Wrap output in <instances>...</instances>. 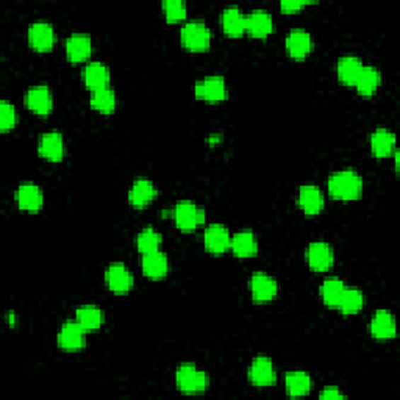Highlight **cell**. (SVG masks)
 Here are the masks:
<instances>
[{"instance_id":"obj_1","label":"cell","mask_w":400,"mask_h":400,"mask_svg":"<svg viewBox=\"0 0 400 400\" xmlns=\"http://www.w3.org/2000/svg\"><path fill=\"white\" fill-rule=\"evenodd\" d=\"M327 188L331 198L339 200H353L361 194L363 182H361V177L357 172L352 169H344L331 173Z\"/></svg>"},{"instance_id":"obj_2","label":"cell","mask_w":400,"mask_h":400,"mask_svg":"<svg viewBox=\"0 0 400 400\" xmlns=\"http://www.w3.org/2000/svg\"><path fill=\"white\" fill-rule=\"evenodd\" d=\"M180 38H182V44L188 50L202 52L210 47L211 32L203 22L191 21L180 30Z\"/></svg>"},{"instance_id":"obj_3","label":"cell","mask_w":400,"mask_h":400,"mask_svg":"<svg viewBox=\"0 0 400 400\" xmlns=\"http://www.w3.org/2000/svg\"><path fill=\"white\" fill-rule=\"evenodd\" d=\"M176 382L185 394H199L208 387V377L194 365H182L176 372Z\"/></svg>"},{"instance_id":"obj_4","label":"cell","mask_w":400,"mask_h":400,"mask_svg":"<svg viewBox=\"0 0 400 400\" xmlns=\"http://www.w3.org/2000/svg\"><path fill=\"white\" fill-rule=\"evenodd\" d=\"M172 216L177 227L183 232H191L205 221V211L195 207L190 200L178 202L173 208Z\"/></svg>"},{"instance_id":"obj_5","label":"cell","mask_w":400,"mask_h":400,"mask_svg":"<svg viewBox=\"0 0 400 400\" xmlns=\"http://www.w3.org/2000/svg\"><path fill=\"white\" fill-rule=\"evenodd\" d=\"M194 93L199 99L216 103L227 97V86H225V80L221 75H210V77H205L202 81L195 83Z\"/></svg>"},{"instance_id":"obj_6","label":"cell","mask_w":400,"mask_h":400,"mask_svg":"<svg viewBox=\"0 0 400 400\" xmlns=\"http://www.w3.org/2000/svg\"><path fill=\"white\" fill-rule=\"evenodd\" d=\"M28 42L35 50L46 52L54 47L55 44V32L49 22H35L28 27Z\"/></svg>"},{"instance_id":"obj_7","label":"cell","mask_w":400,"mask_h":400,"mask_svg":"<svg viewBox=\"0 0 400 400\" xmlns=\"http://www.w3.org/2000/svg\"><path fill=\"white\" fill-rule=\"evenodd\" d=\"M307 260L309 268L318 273H326L333 264V251L331 247L324 243V241H316L308 246L307 251Z\"/></svg>"},{"instance_id":"obj_8","label":"cell","mask_w":400,"mask_h":400,"mask_svg":"<svg viewBox=\"0 0 400 400\" xmlns=\"http://www.w3.org/2000/svg\"><path fill=\"white\" fill-rule=\"evenodd\" d=\"M57 343L63 350H80L85 347V328L77 321L66 322L59 330Z\"/></svg>"},{"instance_id":"obj_9","label":"cell","mask_w":400,"mask_h":400,"mask_svg":"<svg viewBox=\"0 0 400 400\" xmlns=\"http://www.w3.org/2000/svg\"><path fill=\"white\" fill-rule=\"evenodd\" d=\"M105 280L110 290L116 294H125L132 290L133 275L122 263H115L105 273Z\"/></svg>"},{"instance_id":"obj_10","label":"cell","mask_w":400,"mask_h":400,"mask_svg":"<svg viewBox=\"0 0 400 400\" xmlns=\"http://www.w3.org/2000/svg\"><path fill=\"white\" fill-rule=\"evenodd\" d=\"M248 379L255 387H270L275 382V369L270 358L256 357L248 369Z\"/></svg>"},{"instance_id":"obj_11","label":"cell","mask_w":400,"mask_h":400,"mask_svg":"<svg viewBox=\"0 0 400 400\" xmlns=\"http://www.w3.org/2000/svg\"><path fill=\"white\" fill-rule=\"evenodd\" d=\"M251 292L256 304H266L277 296V283L269 275L256 273L251 278Z\"/></svg>"},{"instance_id":"obj_12","label":"cell","mask_w":400,"mask_h":400,"mask_svg":"<svg viewBox=\"0 0 400 400\" xmlns=\"http://www.w3.org/2000/svg\"><path fill=\"white\" fill-rule=\"evenodd\" d=\"M203 243H205L207 251L211 253H222L227 251L232 244V236L229 230L224 225H210L203 233Z\"/></svg>"},{"instance_id":"obj_13","label":"cell","mask_w":400,"mask_h":400,"mask_svg":"<svg viewBox=\"0 0 400 400\" xmlns=\"http://www.w3.org/2000/svg\"><path fill=\"white\" fill-rule=\"evenodd\" d=\"M93 42L89 35L74 33L66 41V55L72 63H80L91 55Z\"/></svg>"},{"instance_id":"obj_14","label":"cell","mask_w":400,"mask_h":400,"mask_svg":"<svg viewBox=\"0 0 400 400\" xmlns=\"http://www.w3.org/2000/svg\"><path fill=\"white\" fill-rule=\"evenodd\" d=\"M25 103L36 115H47L52 110V105H54V99H52L50 89L40 85L28 89L25 94Z\"/></svg>"},{"instance_id":"obj_15","label":"cell","mask_w":400,"mask_h":400,"mask_svg":"<svg viewBox=\"0 0 400 400\" xmlns=\"http://www.w3.org/2000/svg\"><path fill=\"white\" fill-rule=\"evenodd\" d=\"M38 152L49 161H59L64 156V141L58 132L44 133Z\"/></svg>"},{"instance_id":"obj_16","label":"cell","mask_w":400,"mask_h":400,"mask_svg":"<svg viewBox=\"0 0 400 400\" xmlns=\"http://www.w3.org/2000/svg\"><path fill=\"white\" fill-rule=\"evenodd\" d=\"M16 200L21 210L38 211L44 203V194L35 183H22L16 191Z\"/></svg>"},{"instance_id":"obj_17","label":"cell","mask_w":400,"mask_h":400,"mask_svg":"<svg viewBox=\"0 0 400 400\" xmlns=\"http://www.w3.org/2000/svg\"><path fill=\"white\" fill-rule=\"evenodd\" d=\"M312 36L302 28H294L291 30L290 35L286 36V49H288V54L292 58H305L309 54V50H312Z\"/></svg>"},{"instance_id":"obj_18","label":"cell","mask_w":400,"mask_h":400,"mask_svg":"<svg viewBox=\"0 0 400 400\" xmlns=\"http://www.w3.org/2000/svg\"><path fill=\"white\" fill-rule=\"evenodd\" d=\"M273 16L264 10H255L246 16V32L255 38H266L273 33Z\"/></svg>"},{"instance_id":"obj_19","label":"cell","mask_w":400,"mask_h":400,"mask_svg":"<svg viewBox=\"0 0 400 400\" xmlns=\"http://www.w3.org/2000/svg\"><path fill=\"white\" fill-rule=\"evenodd\" d=\"M155 195L156 190L154 183L147 178H138L128 191V202L137 208H144L155 199Z\"/></svg>"},{"instance_id":"obj_20","label":"cell","mask_w":400,"mask_h":400,"mask_svg":"<svg viewBox=\"0 0 400 400\" xmlns=\"http://www.w3.org/2000/svg\"><path fill=\"white\" fill-rule=\"evenodd\" d=\"M297 205L305 211L307 215H318L324 208V195L318 186L305 185L300 188Z\"/></svg>"},{"instance_id":"obj_21","label":"cell","mask_w":400,"mask_h":400,"mask_svg":"<svg viewBox=\"0 0 400 400\" xmlns=\"http://www.w3.org/2000/svg\"><path fill=\"white\" fill-rule=\"evenodd\" d=\"M83 81H85V85L91 89V91L107 88L110 83V69L99 62L89 63L88 66H85V69H83Z\"/></svg>"},{"instance_id":"obj_22","label":"cell","mask_w":400,"mask_h":400,"mask_svg":"<svg viewBox=\"0 0 400 400\" xmlns=\"http://www.w3.org/2000/svg\"><path fill=\"white\" fill-rule=\"evenodd\" d=\"M371 333L377 339H391L396 336V319L387 309H380L371 321Z\"/></svg>"},{"instance_id":"obj_23","label":"cell","mask_w":400,"mask_h":400,"mask_svg":"<svg viewBox=\"0 0 400 400\" xmlns=\"http://www.w3.org/2000/svg\"><path fill=\"white\" fill-rule=\"evenodd\" d=\"M169 263L166 253L155 251L142 255V273L150 278H163L168 274Z\"/></svg>"},{"instance_id":"obj_24","label":"cell","mask_w":400,"mask_h":400,"mask_svg":"<svg viewBox=\"0 0 400 400\" xmlns=\"http://www.w3.org/2000/svg\"><path fill=\"white\" fill-rule=\"evenodd\" d=\"M371 149L375 156H389L396 149V135L387 128H377L371 137Z\"/></svg>"},{"instance_id":"obj_25","label":"cell","mask_w":400,"mask_h":400,"mask_svg":"<svg viewBox=\"0 0 400 400\" xmlns=\"http://www.w3.org/2000/svg\"><path fill=\"white\" fill-rule=\"evenodd\" d=\"M230 247L233 253L239 256V258H248V256H253L258 252V243H256L253 233L248 230L236 233V235L232 238Z\"/></svg>"},{"instance_id":"obj_26","label":"cell","mask_w":400,"mask_h":400,"mask_svg":"<svg viewBox=\"0 0 400 400\" xmlns=\"http://www.w3.org/2000/svg\"><path fill=\"white\" fill-rule=\"evenodd\" d=\"M224 32L230 36H241L246 32V16L238 6H229L221 16Z\"/></svg>"},{"instance_id":"obj_27","label":"cell","mask_w":400,"mask_h":400,"mask_svg":"<svg viewBox=\"0 0 400 400\" xmlns=\"http://www.w3.org/2000/svg\"><path fill=\"white\" fill-rule=\"evenodd\" d=\"M382 83L380 72L372 66H363L360 71L357 81H355V88L361 96H371L377 91V88Z\"/></svg>"},{"instance_id":"obj_28","label":"cell","mask_w":400,"mask_h":400,"mask_svg":"<svg viewBox=\"0 0 400 400\" xmlns=\"http://www.w3.org/2000/svg\"><path fill=\"white\" fill-rule=\"evenodd\" d=\"M75 321L85 328V331H94L101 328L105 321V314L101 308L94 305H83L77 309V313H75Z\"/></svg>"},{"instance_id":"obj_29","label":"cell","mask_w":400,"mask_h":400,"mask_svg":"<svg viewBox=\"0 0 400 400\" xmlns=\"http://www.w3.org/2000/svg\"><path fill=\"white\" fill-rule=\"evenodd\" d=\"M361 67H363V63H361L360 58L353 57V55L343 57L338 62V67H336L338 77L344 83V85L353 86L355 81H357L358 79Z\"/></svg>"},{"instance_id":"obj_30","label":"cell","mask_w":400,"mask_h":400,"mask_svg":"<svg viewBox=\"0 0 400 400\" xmlns=\"http://www.w3.org/2000/svg\"><path fill=\"white\" fill-rule=\"evenodd\" d=\"M286 391L291 397H300L307 396L309 389H312V379L307 372L302 371H292L290 374H286Z\"/></svg>"},{"instance_id":"obj_31","label":"cell","mask_w":400,"mask_h":400,"mask_svg":"<svg viewBox=\"0 0 400 400\" xmlns=\"http://www.w3.org/2000/svg\"><path fill=\"white\" fill-rule=\"evenodd\" d=\"M344 290H345V286L343 280H339V278L336 277H331L322 283L321 296L324 302H326V305L331 308H338V304H339V300H341Z\"/></svg>"},{"instance_id":"obj_32","label":"cell","mask_w":400,"mask_h":400,"mask_svg":"<svg viewBox=\"0 0 400 400\" xmlns=\"http://www.w3.org/2000/svg\"><path fill=\"white\" fill-rule=\"evenodd\" d=\"M91 107L101 113H111L116 107V94L113 89L102 88L96 89L91 93V99H89Z\"/></svg>"},{"instance_id":"obj_33","label":"cell","mask_w":400,"mask_h":400,"mask_svg":"<svg viewBox=\"0 0 400 400\" xmlns=\"http://www.w3.org/2000/svg\"><path fill=\"white\" fill-rule=\"evenodd\" d=\"M363 305H365L363 294L355 288H345L341 296V300H339L338 304V308L339 312L344 314H353L360 312V309L363 308Z\"/></svg>"},{"instance_id":"obj_34","label":"cell","mask_w":400,"mask_h":400,"mask_svg":"<svg viewBox=\"0 0 400 400\" xmlns=\"http://www.w3.org/2000/svg\"><path fill=\"white\" fill-rule=\"evenodd\" d=\"M160 243H161L160 233H156L152 227H146L144 230L139 233L138 238H137L138 251L142 255L158 251V246H160Z\"/></svg>"},{"instance_id":"obj_35","label":"cell","mask_w":400,"mask_h":400,"mask_svg":"<svg viewBox=\"0 0 400 400\" xmlns=\"http://www.w3.org/2000/svg\"><path fill=\"white\" fill-rule=\"evenodd\" d=\"M18 122V113L8 102L0 103V130L8 132Z\"/></svg>"},{"instance_id":"obj_36","label":"cell","mask_w":400,"mask_h":400,"mask_svg":"<svg viewBox=\"0 0 400 400\" xmlns=\"http://www.w3.org/2000/svg\"><path fill=\"white\" fill-rule=\"evenodd\" d=\"M164 16L169 22H178L186 18V5L180 0H168L163 4Z\"/></svg>"},{"instance_id":"obj_37","label":"cell","mask_w":400,"mask_h":400,"mask_svg":"<svg viewBox=\"0 0 400 400\" xmlns=\"http://www.w3.org/2000/svg\"><path fill=\"white\" fill-rule=\"evenodd\" d=\"M309 2H292V0H288V2H282L280 8L283 13H294L297 10H302L305 5H308Z\"/></svg>"},{"instance_id":"obj_38","label":"cell","mask_w":400,"mask_h":400,"mask_svg":"<svg viewBox=\"0 0 400 400\" xmlns=\"http://www.w3.org/2000/svg\"><path fill=\"white\" fill-rule=\"evenodd\" d=\"M321 399H327V400H330V399H345V396L338 388L330 387V388L324 389L321 392Z\"/></svg>"}]
</instances>
